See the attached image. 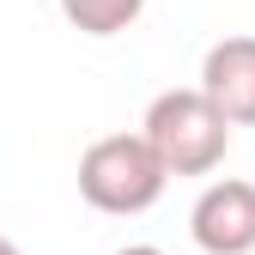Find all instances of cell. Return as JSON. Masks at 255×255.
Returning a JSON list of instances; mask_svg holds the SVG:
<instances>
[{
	"mask_svg": "<svg viewBox=\"0 0 255 255\" xmlns=\"http://www.w3.org/2000/svg\"><path fill=\"white\" fill-rule=\"evenodd\" d=\"M116 255H164L158 243H128V249H116Z\"/></svg>",
	"mask_w": 255,
	"mask_h": 255,
	"instance_id": "obj_6",
	"label": "cell"
},
{
	"mask_svg": "<svg viewBox=\"0 0 255 255\" xmlns=\"http://www.w3.org/2000/svg\"><path fill=\"white\" fill-rule=\"evenodd\" d=\"M188 231L207 255H255V182H207L201 201L188 207Z\"/></svg>",
	"mask_w": 255,
	"mask_h": 255,
	"instance_id": "obj_3",
	"label": "cell"
},
{
	"mask_svg": "<svg viewBox=\"0 0 255 255\" xmlns=\"http://www.w3.org/2000/svg\"><path fill=\"white\" fill-rule=\"evenodd\" d=\"M140 134H146V146L158 152V164L170 176H207V170L225 164V152H231V122L213 110V98L201 85L158 91L146 104Z\"/></svg>",
	"mask_w": 255,
	"mask_h": 255,
	"instance_id": "obj_1",
	"label": "cell"
},
{
	"mask_svg": "<svg viewBox=\"0 0 255 255\" xmlns=\"http://www.w3.org/2000/svg\"><path fill=\"white\" fill-rule=\"evenodd\" d=\"M201 91L231 128H255V37H219L201 61Z\"/></svg>",
	"mask_w": 255,
	"mask_h": 255,
	"instance_id": "obj_4",
	"label": "cell"
},
{
	"mask_svg": "<svg viewBox=\"0 0 255 255\" xmlns=\"http://www.w3.org/2000/svg\"><path fill=\"white\" fill-rule=\"evenodd\" d=\"M164 182H170V170L158 164L146 134H104L79 152V195H85V207H98L110 219H134V213L158 207Z\"/></svg>",
	"mask_w": 255,
	"mask_h": 255,
	"instance_id": "obj_2",
	"label": "cell"
},
{
	"mask_svg": "<svg viewBox=\"0 0 255 255\" xmlns=\"http://www.w3.org/2000/svg\"><path fill=\"white\" fill-rule=\"evenodd\" d=\"M0 255H24V249H18V243H12V237H0Z\"/></svg>",
	"mask_w": 255,
	"mask_h": 255,
	"instance_id": "obj_7",
	"label": "cell"
},
{
	"mask_svg": "<svg viewBox=\"0 0 255 255\" xmlns=\"http://www.w3.org/2000/svg\"><path fill=\"white\" fill-rule=\"evenodd\" d=\"M146 0H61V18L85 37H122L128 24H140Z\"/></svg>",
	"mask_w": 255,
	"mask_h": 255,
	"instance_id": "obj_5",
	"label": "cell"
}]
</instances>
